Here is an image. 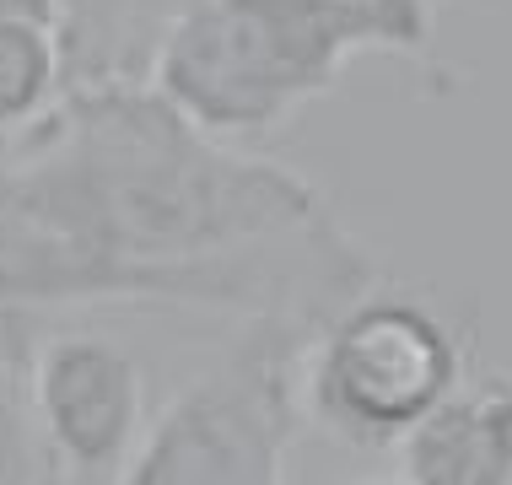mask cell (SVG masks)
<instances>
[{"label":"cell","instance_id":"obj_1","mask_svg":"<svg viewBox=\"0 0 512 485\" xmlns=\"http://www.w3.org/2000/svg\"><path fill=\"white\" fill-rule=\"evenodd\" d=\"M383 265L286 162L200 130L146 76L71 87L0 157V308H195L324 329Z\"/></svg>","mask_w":512,"mask_h":485},{"label":"cell","instance_id":"obj_2","mask_svg":"<svg viewBox=\"0 0 512 485\" xmlns=\"http://www.w3.org/2000/svg\"><path fill=\"white\" fill-rule=\"evenodd\" d=\"M432 38V0H184L146 81L200 130L243 146L335 92L351 60H426Z\"/></svg>","mask_w":512,"mask_h":485},{"label":"cell","instance_id":"obj_3","mask_svg":"<svg viewBox=\"0 0 512 485\" xmlns=\"http://www.w3.org/2000/svg\"><path fill=\"white\" fill-rule=\"evenodd\" d=\"M318 329L297 318H248L200 378L151 415L135 485H281L308 421L302 362Z\"/></svg>","mask_w":512,"mask_h":485},{"label":"cell","instance_id":"obj_4","mask_svg":"<svg viewBox=\"0 0 512 485\" xmlns=\"http://www.w3.org/2000/svg\"><path fill=\"white\" fill-rule=\"evenodd\" d=\"M464 383V345L437 308L372 286L308 345L302 399L345 448H399Z\"/></svg>","mask_w":512,"mask_h":485},{"label":"cell","instance_id":"obj_5","mask_svg":"<svg viewBox=\"0 0 512 485\" xmlns=\"http://www.w3.org/2000/svg\"><path fill=\"white\" fill-rule=\"evenodd\" d=\"M27 383L54 480H130L151 410L146 378L124 345L92 329L44 335L27 356Z\"/></svg>","mask_w":512,"mask_h":485},{"label":"cell","instance_id":"obj_6","mask_svg":"<svg viewBox=\"0 0 512 485\" xmlns=\"http://www.w3.org/2000/svg\"><path fill=\"white\" fill-rule=\"evenodd\" d=\"M405 485H512V383H459L394 448Z\"/></svg>","mask_w":512,"mask_h":485},{"label":"cell","instance_id":"obj_7","mask_svg":"<svg viewBox=\"0 0 512 485\" xmlns=\"http://www.w3.org/2000/svg\"><path fill=\"white\" fill-rule=\"evenodd\" d=\"M184 0H54L71 87L151 76V54Z\"/></svg>","mask_w":512,"mask_h":485},{"label":"cell","instance_id":"obj_8","mask_svg":"<svg viewBox=\"0 0 512 485\" xmlns=\"http://www.w3.org/2000/svg\"><path fill=\"white\" fill-rule=\"evenodd\" d=\"M33 313L0 308V485H27V480H54L44 432L33 415V383H27V340Z\"/></svg>","mask_w":512,"mask_h":485}]
</instances>
